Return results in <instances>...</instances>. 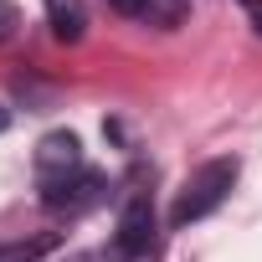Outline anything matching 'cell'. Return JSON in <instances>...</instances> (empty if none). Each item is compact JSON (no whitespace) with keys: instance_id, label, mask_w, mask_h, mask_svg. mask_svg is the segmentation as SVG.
I'll use <instances>...</instances> for the list:
<instances>
[{"instance_id":"8","label":"cell","mask_w":262,"mask_h":262,"mask_svg":"<svg viewBox=\"0 0 262 262\" xmlns=\"http://www.w3.org/2000/svg\"><path fill=\"white\" fill-rule=\"evenodd\" d=\"M236 6L247 11V21H252V31L262 36V0H236Z\"/></svg>"},{"instance_id":"1","label":"cell","mask_w":262,"mask_h":262,"mask_svg":"<svg viewBox=\"0 0 262 262\" xmlns=\"http://www.w3.org/2000/svg\"><path fill=\"white\" fill-rule=\"evenodd\" d=\"M236 175H242V165H236V155H221V160H206L180 190H175V206H170V226H190V221H201V216H211L226 195H231V185H236Z\"/></svg>"},{"instance_id":"10","label":"cell","mask_w":262,"mask_h":262,"mask_svg":"<svg viewBox=\"0 0 262 262\" xmlns=\"http://www.w3.org/2000/svg\"><path fill=\"white\" fill-rule=\"evenodd\" d=\"M67 262H93V257H67Z\"/></svg>"},{"instance_id":"2","label":"cell","mask_w":262,"mask_h":262,"mask_svg":"<svg viewBox=\"0 0 262 262\" xmlns=\"http://www.w3.org/2000/svg\"><path fill=\"white\" fill-rule=\"evenodd\" d=\"M36 185H41V206L47 201H57L88 165H82V139L72 134V128H52V134H41V144H36Z\"/></svg>"},{"instance_id":"3","label":"cell","mask_w":262,"mask_h":262,"mask_svg":"<svg viewBox=\"0 0 262 262\" xmlns=\"http://www.w3.org/2000/svg\"><path fill=\"white\" fill-rule=\"evenodd\" d=\"M149 242H155V206H149L144 190H134V195L123 201V211H118V226H113L108 252H113L118 262H139V257L149 252Z\"/></svg>"},{"instance_id":"7","label":"cell","mask_w":262,"mask_h":262,"mask_svg":"<svg viewBox=\"0 0 262 262\" xmlns=\"http://www.w3.org/2000/svg\"><path fill=\"white\" fill-rule=\"evenodd\" d=\"M16 21H21V16H16V6H11V0H0V41L16 31Z\"/></svg>"},{"instance_id":"5","label":"cell","mask_w":262,"mask_h":262,"mask_svg":"<svg viewBox=\"0 0 262 262\" xmlns=\"http://www.w3.org/2000/svg\"><path fill=\"white\" fill-rule=\"evenodd\" d=\"M47 16H52V36L57 41H82V31H88L82 0H47Z\"/></svg>"},{"instance_id":"9","label":"cell","mask_w":262,"mask_h":262,"mask_svg":"<svg viewBox=\"0 0 262 262\" xmlns=\"http://www.w3.org/2000/svg\"><path fill=\"white\" fill-rule=\"evenodd\" d=\"M6 128H11V108H0V134H6Z\"/></svg>"},{"instance_id":"4","label":"cell","mask_w":262,"mask_h":262,"mask_svg":"<svg viewBox=\"0 0 262 262\" xmlns=\"http://www.w3.org/2000/svg\"><path fill=\"white\" fill-rule=\"evenodd\" d=\"M118 16H134L144 26H160V31H175L185 16H190V0H108Z\"/></svg>"},{"instance_id":"6","label":"cell","mask_w":262,"mask_h":262,"mask_svg":"<svg viewBox=\"0 0 262 262\" xmlns=\"http://www.w3.org/2000/svg\"><path fill=\"white\" fill-rule=\"evenodd\" d=\"M57 231H41V236H26V242H6L0 247V262H41L47 252H57Z\"/></svg>"}]
</instances>
